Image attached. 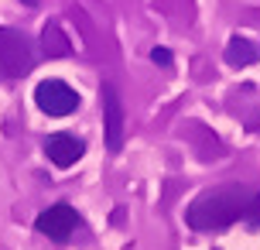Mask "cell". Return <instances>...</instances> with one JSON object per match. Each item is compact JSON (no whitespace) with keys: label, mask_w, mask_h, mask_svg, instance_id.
<instances>
[{"label":"cell","mask_w":260,"mask_h":250,"mask_svg":"<svg viewBox=\"0 0 260 250\" xmlns=\"http://www.w3.org/2000/svg\"><path fill=\"white\" fill-rule=\"evenodd\" d=\"M35 230L41 237H48L52 243H69L72 233L79 230V212L69 206V202H55L35 220Z\"/></svg>","instance_id":"obj_5"},{"label":"cell","mask_w":260,"mask_h":250,"mask_svg":"<svg viewBox=\"0 0 260 250\" xmlns=\"http://www.w3.org/2000/svg\"><path fill=\"white\" fill-rule=\"evenodd\" d=\"M222 58H226V66H233V69H247L260 58V48H257V41L233 35L226 41V48H222Z\"/></svg>","instance_id":"obj_7"},{"label":"cell","mask_w":260,"mask_h":250,"mask_svg":"<svg viewBox=\"0 0 260 250\" xmlns=\"http://www.w3.org/2000/svg\"><path fill=\"white\" fill-rule=\"evenodd\" d=\"M250 199H253V192L243 185H219V189H209L199 199H192L185 220L199 233H216V230H226V226L247 220Z\"/></svg>","instance_id":"obj_1"},{"label":"cell","mask_w":260,"mask_h":250,"mask_svg":"<svg viewBox=\"0 0 260 250\" xmlns=\"http://www.w3.org/2000/svg\"><path fill=\"white\" fill-rule=\"evenodd\" d=\"M45 154L55 168H72L82 154H86V141H79L72 134H52L45 141Z\"/></svg>","instance_id":"obj_6"},{"label":"cell","mask_w":260,"mask_h":250,"mask_svg":"<svg viewBox=\"0 0 260 250\" xmlns=\"http://www.w3.org/2000/svg\"><path fill=\"white\" fill-rule=\"evenodd\" d=\"M100 100H103V137H106V151L120 154L123 147V134H127V113H123V100L113 89V82L100 86Z\"/></svg>","instance_id":"obj_3"},{"label":"cell","mask_w":260,"mask_h":250,"mask_svg":"<svg viewBox=\"0 0 260 250\" xmlns=\"http://www.w3.org/2000/svg\"><path fill=\"white\" fill-rule=\"evenodd\" d=\"M41 52L48 55V58H62V55L72 52V45H69V38H65V31L55 24V21H48L45 31H41Z\"/></svg>","instance_id":"obj_8"},{"label":"cell","mask_w":260,"mask_h":250,"mask_svg":"<svg viewBox=\"0 0 260 250\" xmlns=\"http://www.w3.org/2000/svg\"><path fill=\"white\" fill-rule=\"evenodd\" d=\"M21 4H24V7H35V4H38V0H21Z\"/></svg>","instance_id":"obj_11"},{"label":"cell","mask_w":260,"mask_h":250,"mask_svg":"<svg viewBox=\"0 0 260 250\" xmlns=\"http://www.w3.org/2000/svg\"><path fill=\"white\" fill-rule=\"evenodd\" d=\"M250 226H260V189L253 192V199H250V216H247Z\"/></svg>","instance_id":"obj_9"},{"label":"cell","mask_w":260,"mask_h":250,"mask_svg":"<svg viewBox=\"0 0 260 250\" xmlns=\"http://www.w3.org/2000/svg\"><path fill=\"white\" fill-rule=\"evenodd\" d=\"M151 62L154 66H171V52L168 48H151Z\"/></svg>","instance_id":"obj_10"},{"label":"cell","mask_w":260,"mask_h":250,"mask_svg":"<svg viewBox=\"0 0 260 250\" xmlns=\"http://www.w3.org/2000/svg\"><path fill=\"white\" fill-rule=\"evenodd\" d=\"M35 69V48L24 31L0 27V76L4 79H21Z\"/></svg>","instance_id":"obj_2"},{"label":"cell","mask_w":260,"mask_h":250,"mask_svg":"<svg viewBox=\"0 0 260 250\" xmlns=\"http://www.w3.org/2000/svg\"><path fill=\"white\" fill-rule=\"evenodd\" d=\"M35 103H38V110L48 113V117H69V113L79 110V92L62 79H45V82H38V89H35Z\"/></svg>","instance_id":"obj_4"}]
</instances>
